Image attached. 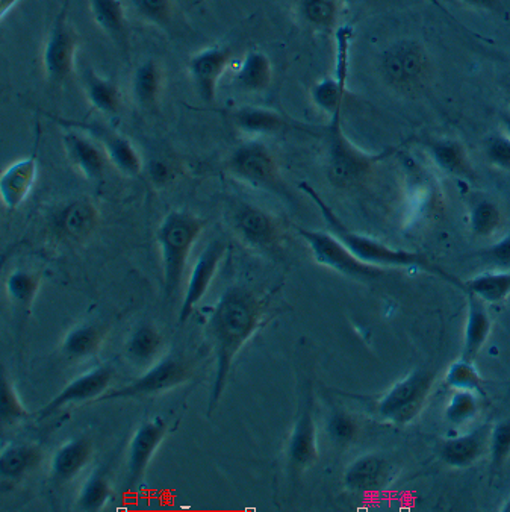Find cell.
I'll list each match as a JSON object with an SVG mask.
<instances>
[{"mask_svg": "<svg viewBox=\"0 0 510 512\" xmlns=\"http://www.w3.org/2000/svg\"><path fill=\"white\" fill-rule=\"evenodd\" d=\"M261 317V300L246 288H231L212 308L208 328L214 344L215 378L208 414H211L220 402L235 358L244 344L255 334Z\"/></svg>", "mask_w": 510, "mask_h": 512, "instance_id": "1", "label": "cell"}, {"mask_svg": "<svg viewBox=\"0 0 510 512\" xmlns=\"http://www.w3.org/2000/svg\"><path fill=\"white\" fill-rule=\"evenodd\" d=\"M299 188L315 203V207L320 211L329 232L343 241L362 263L379 267V269L388 267V269L420 270V272L429 273V275L436 276V278L448 282L453 287L465 291V282L430 261L423 253L395 249V247L388 246V244L376 240V238L352 231V229L347 228L343 220L336 216L335 211L327 205L326 200L320 196V193L312 185H309L308 182H300Z\"/></svg>", "mask_w": 510, "mask_h": 512, "instance_id": "2", "label": "cell"}, {"mask_svg": "<svg viewBox=\"0 0 510 512\" xmlns=\"http://www.w3.org/2000/svg\"><path fill=\"white\" fill-rule=\"evenodd\" d=\"M326 175L336 188L358 187L382 161L388 160L399 147H386L380 152H367L356 146L343 128V110L329 117L326 129Z\"/></svg>", "mask_w": 510, "mask_h": 512, "instance_id": "3", "label": "cell"}, {"mask_svg": "<svg viewBox=\"0 0 510 512\" xmlns=\"http://www.w3.org/2000/svg\"><path fill=\"white\" fill-rule=\"evenodd\" d=\"M379 72L392 90L403 94L418 93L432 81V54L418 38H399L380 52Z\"/></svg>", "mask_w": 510, "mask_h": 512, "instance_id": "4", "label": "cell"}, {"mask_svg": "<svg viewBox=\"0 0 510 512\" xmlns=\"http://www.w3.org/2000/svg\"><path fill=\"white\" fill-rule=\"evenodd\" d=\"M203 226L205 222L188 211H172L159 225L156 240L161 250L164 290L168 297L175 296L181 287L188 258Z\"/></svg>", "mask_w": 510, "mask_h": 512, "instance_id": "5", "label": "cell"}, {"mask_svg": "<svg viewBox=\"0 0 510 512\" xmlns=\"http://www.w3.org/2000/svg\"><path fill=\"white\" fill-rule=\"evenodd\" d=\"M226 167L234 178L255 190L290 197L273 150L262 138H247L238 144L229 155Z\"/></svg>", "mask_w": 510, "mask_h": 512, "instance_id": "6", "label": "cell"}, {"mask_svg": "<svg viewBox=\"0 0 510 512\" xmlns=\"http://www.w3.org/2000/svg\"><path fill=\"white\" fill-rule=\"evenodd\" d=\"M79 44L81 38L69 20V0H64L60 13L50 26L41 54L44 78L53 87L66 85L75 75Z\"/></svg>", "mask_w": 510, "mask_h": 512, "instance_id": "7", "label": "cell"}, {"mask_svg": "<svg viewBox=\"0 0 510 512\" xmlns=\"http://www.w3.org/2000/svg\"><path fill=\"white\" fill-rule=\"evenodd\" d=\"M435 382V372L418 367L408 376L392 385L377 402L380 419L392 425L405 426L414 422L423 411Z\"/></svg>", "mask_w": 510, "mask_h": 512, "instance_id": "8", "label": "cell"}, {"mask_svg": "<svg viewBox=\"0 0 510 512\" xmlns=\"http://www.w3.org/2000/svg\"><path fill=\"white\" fill-rule=\"evenodd\" d=\"M297 232L308 244L315 263L326 269L356 281H376L380 276L385 275L383 269L362 263L358 256L332 232L306 228H297Z\"/></svg>", "mask_w": 510, "mask_h": 512, "instance_id": "9", "label": "cell"}, {"mask_svg": "<svg viewBox=\"0 0 510 512\" xmlns=\"http://www.w3.org/2000/svg\"><path fill=\"white\" fill-rule=\"evenodd\" d=\"M193 375L191 364L185 358L178 355H170L144 373L137 381L117 388L114 391H106L97 402H111V400L141 399V397L156 396L173 390L187 382Z\"/></svg>", "mask_w": 510, "mask_h": 512, "instance_id": "10", "label": "cell"}, {"mask_svg": "<svg viewBox=\"0 0 510 512\" xmlns=\"http://www.w3.org/2000/svg\"><path fill=\"white\" fill-rule=\"evenodd\" d=\"M234 52L223 44L205 47L188 60L187 69L197 94L205 104L217 99L218 85L231 66Z\"/></svg>", "mask_w": 510, "mask_h": 512, "instance_id": "11", "label": "cell"}, {"mask_svg": "<svg viewBox=\"0 0 510 512\" xmlns=\"http://www.w3.org/2000/svg\"><path fill=\"white\" fill-rule=\"evenodd\" d=\"M63 126L82 129L93 135L108 155L109 163L126 176H140L143 172V158L137 146L116 129L106 128L97 123L76 122V120L56 119Z\"/></svg>", "mask_w": 510, "mask_h": 512, "instance_id": "12", "label": "cell"}, {"mask_svg": "<svg viewBox=\"0 0 510 512\" xmlns=\"http://www.w3.org/2000/svg\"><path fill=\"white\" fill-rule=\"evenodd\" d=\"M231 222L241 240L253 249L273 250L280 243L282 234L277 220L252 203L235 202Z\"/></svg>", "mask_w": 510, "mask_h": 512, "instance_id": "13", "label": "cell"}, {"mask_svg": "<svg viewBox=\"0 0 510 512\" xmlns=\"http://www.w3.org/2000/svg\"><path fill=\"white\" fill-rule=\"evenodd\" d=\"M228 249L226 241L221 238H215L211 243L206 244L205 249L200 253L191 270L190 278H188L187 291H185L184 303H182L181 311H179V322L185 323L191 316L196 306L202 302L203 297L208 293L215 275H217L218 267L223 261L224 253Z\"/></svg>", "mask_w": 510, "mask_h": 512, "instance_id": "14", "label": "cell"}, {"mask_svg": "<svg viewBox=\"0 0 510 512\" xmlns=\"http://www.w3.org/2000/svg\"><path fill=\"white\" fill-rule=\"evenodd\" d=\"M63 146L72 166L88 181H100L111 164L102 144L82 129L66 126Z\"/></svg>", "mask_w": 510, "mask_h": 512, "instance_id": "15", "label": "cell"}, {"mask_svg": "<svg viewBox=\"0 0 510 512\" xmlns=\"http://www.w3.org/2000/svg\"><path fill=\"white\" fill-rule=\"evenodd\" d=\"M114 378V370L109 366H99L91 369L90 372L70 382L60 394H56L38 414V419L43 420L60 411L64 406L75 405V403L97 402L100 396L108 391L109 384Z\"/></svg>", "mask_w": 510, "mask_h": 512, "instance_id": "16", "label": "cell"}, {"mask_svg": "<svg viewBox=\"0 0 510 512\" xmlns=\"http://www.w3.org/2000/svg\"><path fill=\"white\" fill-rule=\"evenodd\" d=\"M38 144L40 134L35 138L34 150L10 164L0 176V199L7 210H17L34 188L38 175Z\"/></svg>", "mask_w": 510, "mask_h": 512, "instance_id": "17", "label": "cell"}, {"mask_svg": "<svg viewBox=\"0 0 510 512\" xmlns=\"http://www.w3.org/2000/svg\"><path fill=\"white\" fill-rule=\"evenodd\" d=\"M165 432H167V423L159 417L147 420L135 431L131 446H129V487H135L143 479L153 455L158 450L159 444L164 440Z\"/></svg>", "mask_w": 510, "mask_h": 512, "instance_id": "18", "label": "cell"}, {"mask_svg": "<svg viewBox=\"0 0 510 512\" xmlns=\"http://www.w3.org/2000/svg\"><path fill=\"white\" fill-rule=\"evenodd\" d=\"M232 122L238 131L250 138L271 137L293 128H300L279 111L258 105H243L232 111Z\"/></svg>", "mask_w": 510, "mask_h": 512, "instance_id": "19", "label": "cell"}, {"mask_svg": "<svg viewBox=\"0 0 510 512\" xmlns=\"http://www.w3.org/2000/svg\"><path fill=\"white\" fill-rule=\"evenodd\" d=\"M492 426L483 425L464 435L448 438L442 443L441 458L453 469H467L489 452Z\"/></svg>", "mask_w": 510, "mask_h": 512, "instance_id": "20", "label": "cell"}, {"mask_svg": "<svg viewBox=\"0 0 510 512\" xmlns=\"http://www.w3.org/2000/svg\"><path fill=\"white\" fill-rule=\"evenodd\" d=\"M90 11L97 28L129 58L131 34L122 0H90Z\"/></svg>", "mask_w": 510, "mask_h": 512, "instance_id": "21", "label": "cell"}, {"mask_svg": "<svg viewBox=\"0 0 510 512\" xmlns=\"http://www.w3.org/2000/svg\"><path fill=\"white\" fill-rule=\"evenodd\" d=\"M427 152L435 166L448 176L470 182L476 179L467 147L458 138H435L427 144Z\"/></svg>", "mask_w": 510, "mask_h": 512, "instance_id": "22", "label": "cell"}, {"mask_svg": "<svg viewBox=\"0 0 510 512\" xmlns=\"http://www.w3.org/2000/svg\"><path fill=\"white\" fill-rule=\"evenodd\" d=\"M85 99L93 110L103 116L117 117L125 107L122 90L114 79L99 75L93 67H85L81 75Z\"/></svg>", "mask_w": 510, "mask_h": 512, "instance_id": "23", "label": "cell"}, {"mask_svg": "<svg viewBox=\"0 0 510 512\" xmlns=\"http://www.w3.org/2000/svg\"><path fill=\"white\" fill-rule=\"evenodd\" d=\"M288 458L294 470L308 469L318 459L317 426L312 413L311 399L306 402L302 414L294 425L288 444Z\"/></svg>", "mask_w": 510, "mask_h": 512, "instance_id": "24", "label": "cell"}, {"mask_svg": "<svg viewBox=\"0 0 510 512\" xmlns=\"http://www.w3.org/2000/svg\"><path fill=\"white\" fill-rule=\"evenodd\" d=\"M99 225V211L87 199L70 202L56 214V231L72 241L87 240Z\"/></svg>", "mask_w": 510, "mask_h": 512, "instance_id": "25", "label": "cell"}, {"mask_svg": "<svg viewBox=\"0 0 510 512\" xmlns=\"http://www.w3.org/2000/svg\"><path fill=\"white\" fill-rule=\"evenodd\" d=\"M165 75L155 58L144 60L132 73L131 93L135 104L144 111H155L161 102Z\"/></svg>", "mask_w": 510, "mask_h": 512, "instance_id": "26", "label": "cell"}, {"mask_svg": "<svg viewBox=\"0 0 510 512\" xmlns=\"http://www.w3.org/2000/svg\"><path fill=\"white\" fill-rule=\"evenodd\" d=\"M388 473L386 459L376 453H368L350 464L344 475V484L355 493H373L386 484Z\"/></svg>", "mask_w": 510, "mask_h": 512, "instance_id": "27", "label": "cell"}, {"mask_svg": "<svg viewBox=\"0 0 510 512\" xmlns=\"http://www.w3.org/2000/svg\"><path fill=\"white\" fill-rule=\"evenodd\" d=\"M273 82V63L265 52L252 49L238 66L235 87L247 94H262Z\"/></svg>", "mask_w": 510, "mask_h": 512, "instance_id": "28", "label": "cell"}, {"mask_svg": "<svg viewBox=\"0 0 510 512\" xmlns=\"http://www.w3.org/2000/svg\"><path fill=\"white\" fill-rule=\"evenodd\" d=\"M468 314L464 331V347H462V358L476 360L483 346L491 335L492 320L486 310L485 302L474 294L467 293Z\"/></svg>", "mask_w": 510, "mask_h": 512, "instance_id": "29", "label": "cell"}, {"mask_svg": "<svg viewBox=\"0 0 510 512\" xmlns=\"http://www.w3.org/2000/svg\"><path fill=\"white\" fill-rule=\"evenodd\" d=\"M93 444L85 437L73 438L56 450L52 459V473L61 482L70 481L90 463Z\"/></svg>", "mask_w": 510, "mask_h": 512, "instance_id": "30", "label": "cell"}, {"mask_svg": "<svg viewBox=\"0 0 510 512\" xmlns=\"http://www.w3.org/2000/svg\"><path fill=\"white\" fill-rule=\"evenodd\" d=\"M300 19L315 31L332 32L338 28L343 4L339 0H293Z\"/></svg>", "mask_w": 510, "mask_h": 512, "instance_id": "31", "label": "cell"}, {"mask_svg": "<svg viewBox=\"0 0 510 512\" xmlns=\"http://www.w3.org/2000/svg\"><path fill=\"white\" fill-rule=\"evenodd\" d=\"M41 452L31 444L11 443L0 453L2 478L19 479L40 464Z\"/></svg>", "mask_w": 510, "mask_h": 512, "instance_id": "32", "label": "cell"}, {"mask_svg": "<svg viewBox=\"0 0 510 512\" xmlns=\"http://www.w3.org/2000/svg\"><path fill=\"white\" fill-rule=\"evenodd\" d=\"M465 293L474 294L485 303H501L510 296V269L482 273L465 282Z\"/></svg>", "mask_w": 510, "mask_h": 512, "instance_id": "33", "label": "cell"}, {"mask_svg": "<svg viewBox=\"0 0 510 512\" xmlns=\"http://www.w3.org/2000/svg\"><path fill=\"white\" fill-rule=\"evenodd\" d=\"M105 332L97 325H82L72 329L64 338L63 350L69 358L82 360L96 355L102 346Z\"/></svg>", "mask_w": 510, "mask_h": 512, "instance_id": "34", "label": "cell"}, {"mask_svg": "<svg viewBox=\"0 0 510 512\" xmlns=\"http://www.w3.org/2000/svg\"><path fill=\"white\" fill-rule=\"evenodd\" d=\"M445 384L455 391H471L479 394L480 397L486 396L485 381L480 375L474 361L467 358H459L458 361L448 367L445 373Z\"/></svg>", "mask_w": 510, "mask_h": 512, "instance_id": "35", "label": "cell"}, {"mask_svg": "<svg viewBox=\"0 0 510 512\" xmlns=\"http://www.w3.org/2000/svg\"><path fill=\"white\" fill-rule=\"evenodd\" d=\"M501 223H503V213L497 203L492 200L482 199L471 207L468 225L476 237H492L501 228Z\"/></svg>", "mask_w": 510, "mask_h": 512, "instance_id": "36", "label": "cell"}, {"mask_svg": "<svg viewBox=\"0 0 510 512\" xmlns=\"http://www.w3.org/2000/svg\"><path fill=\"white\" fill-rule=\"evenodd\" d=\"M129 5L141 20L164 31L175 22V0H129Z\"/></svg>", "mask_w": 510, "mask_h": 512, "instance_id": "37", "label": "cell"}, {"mask_svg": "<svg viewBox=\"0 0 510 512\" xmlns=\"http://www.w3.org/2000/svg\"><path fill=\"white\" fill-rule=\"evenodd\" d=\"M162 347V337L153 326L143 325L131 335L126 352L135 363H150Z\"/></svg>", "mask_w": 510, "mask_h": 512, "instance_id": "38", "label": "cell"}, {"mask_svg": "<svg viewBox=\"0 0 510 512\" xmlns=\"http://www.w3.org/2000/svg\"><path fill=\"white\" fill-rule=\"evenodd\" d=\"M40 285L41 278L37 273L16 270L8 276L5 288H7V294L14 303L28 308L37 297Z\"/></svg>", "mask_w": 510, "mask_h": 512, "instance_id": "39", "label": "cell"}, {"mask_svg": "<svg viewBox=\"0 0 510 512\" xmlns=\"http://www.w3.org/2000/svg\"><path fill=\"white\" fill-rule=\"evenodd\" d=\"M479 397V394L471 391H456L445 408L447 422L453 426H464L473 422L479 414Z\"/></svg>", "mask_w": 510, "mask_h": 512, "instance_id": "40", "label": "cell"}, {"mask_svg": "<svg viewBox=\"0 0 510 512\" xmlns=\"http://www.w3.org/2000/svg\"><path fill=\"white\" fill-rule=\"evenodd\" d=\"M111 496L108 479L100 473H94L79 493L78 508L81 511H99L108 503Z\"/></svg>", "mask_w": 510, "mask_h": 512, "instance_id": "41", "label": "cell"}, {"mask_svg": "<svg viewBox=\"0 0 510 512\" xmlns=\"http://www.w3.org/2000/svg\"><path fill=\"white\" fill-rule=\"evenodd\" d=\"M492 473L503 469L510 458V419L501 420L491 428L489 437Z\"/></svg>", "mask_w": 510, "mask_h": 512, "instance_id": "42", "label": "cell"}, {"mask_svg": "<svg viewBox=\"0 0 510 512\" xmlns=\"http://www.w3.org/2000/svg\"><path fill=\"white\" fill-rule=\"evenodd\" d=\"M486 161L495 169L510 172V137L504 132H494L483 140Z\"/></svg>", "mask_w": 510, "mask_h": 512, "instance_id": "43", "label": "cell"}, {"mask_svg": "<svg viewBox=\"0 0 510 512\" xmlns=\"http://www.w3.org/2000/svg\"><path fill=\"white\" fill-rule=\"evenodd\" d=\"M0 387H2V403H0L2 422L11 423L26 419L28 411L23 406L13 382L4 372H2V379H0Z\"/></svg>", "mask_w": 510, "mask_h": 512, "instance_id": "44", "label": "cell"}, {"mask_svg": "<svg viewBox=\"0 0 510 512\" xmlns=\"http://www.w3.org/2000/svg\"><path fill=\"white\" fill-rule=\"evenodd\" d=\"M358 426L352 417L344 413H336L329 420V435L335 443L347 444L355 440Z\"/></svg>", "mask_w": 510, "mask_h": 512, "instance_id": "45", "label": "cell"}, {"mask_svg": "<svg viewBox=\"0 0 510 512\" xmlns=\"http://www.w3.org/2000/svg\"><path fill=\"white\" fill-rule=\"evenodd\" d=\"M483 255L489 263L504 267V269H510V234L501 238L494 246L486 249Z\"/></svg>", "mask_w": 510, "mask_h": 512, "instance_id": "46", "label": "cell"}, {"mask_svg": "<svg viewBox=\"0 0 510 512\" xmlns=\"http://www.w3.org/2000/svg\"><path fill=\"white\" fill-rule=\"evenodd\" d=\"M150 178L156 185H167L173 179L172 167L164 160H155L150 164Z\"/></svg>", "mask_w": 510, "mask_h": 512, "instance_id": "47", "label": "cell"}, {"mask_svg": "<svg viewBox=\"0 0 510 512\" xmlns=\"http://www.w3.org/2000/svg\"><path fill=\"white\" fill-rule=\"evenodd\" d=\"M459 2L465 7L488 11V13H500L504 8V0H459Z\"/></svg>", "mask_w": 510, "mask_h": 512, "instance_id": "48", "label": "cell"}, {"mask_svg": "<svg viewBox=\"0 0 510 512\" xmlns=\"http://www.w3.org/2000/svg\"><path fill=\"white\" fill-rule=\"evenodd\" d=\"M22 0H0V19L4 22L8 14L11 13L14 7L20 4Z\"/></svg>", "mask_w": 510, "mask_h": 512, "instance_id": "49", "label": "cell"}, {"mask_svg": "<svg viewBox=\"0 0 510 512\" xmlns=\"http://www.w3.org/2000/svg\"><path fill=\"white\" fill-rule=\"evenodd\" d=\"M427 4L433 5V7L438 8L441 13H444L445 16L450 17V19H453V16H451L450 11L447 10V7H445L444 4H442V0H426Z\"/></svg>", "mask_w": 510, "mask_h": 512, "instance_id": "50", "label": "cell"}, {"mask_svg": "<svg viewBox=\"0 0 510 512\" xmlns=\"http://www.w3.org/2000/svg\"><path fill=\"white\" fill-rule=\"evenodd\" d=\"M501 126H503L504 134L510 137V111L504 114L503 119H501Z\"/></svg>", "mask_w": 510, "mask_h": 512, "instance_id": "51", "label": "cell"}, {"mask_svg": "<svg viewBox=\"0 0 510 512\" xmlns=\"http://www.w3.org/2000/svg\"><path fill=\"white\" fill-rule=\"evenodd\" d=\"M501 511L510 512V497L507 499V502H504V505L501 506Z\"/></svg>", "mask_w": 510, "mask_h": 512, "instance_id": "52", "label": "cell"}, {"mask_svg": "<svg viewBox=\"0 0 510 512\" xmlns=\"http://www.w3.org/2000/svg\"><path fill=\"white\" fill-rule=\"evenodd\" d=\"M339 2L343 5H352L355 4V2H358V0H339Z\"/></svg>", "mask_w": 510, "mask_h": 512, "instance_id": "53", "label": "cell"}, {"mask_svg": "<svg viewBox=\"0 0 510 512\" xmlns=\"http://www.w3.org/2000/svg\"><path fill=\"white\" fill-rule=\"evenodd\" d=\"M506 88H507V91H509V93H510V73H509V75L506 76Z\"/></svg>", "mask_w": 510, "mask_h": 512, "instance_id": "54", "label": "cell"}, {"mask_svg": "<svg viewBox=\"0 0 510 512\" xmlns=\"http://www.w3.org/2000/svg\"><path fill=\"white\" fill-rule=\"evenodd\" d=\"M507 108H509V111H510V100H509V105H507Z\"/></svg>", "mask_w": 510, "mask_h": 512, "instance_id": "55", "label": "cell"}]
</instances>
